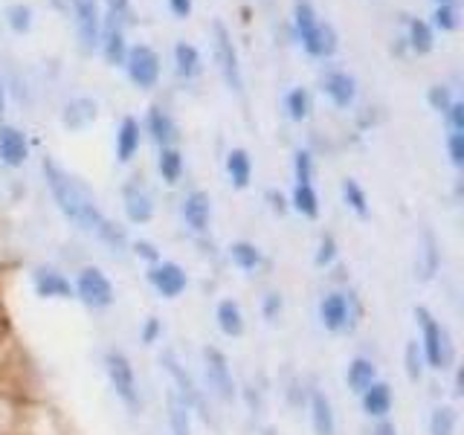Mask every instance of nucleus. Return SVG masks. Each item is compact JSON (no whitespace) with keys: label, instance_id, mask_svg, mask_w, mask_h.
<instances>
[{"label":"nucleus","instance_id":"obj_1","mask_svg":"<svg viewBox=\"0 0 464 435\" xmlns=\"http://www.w3.org/2000/svg\"><path fill=\"white\" fill-rule=\"evenodd\" d=\"M44 178H46V186H50V192L55 197L58 209L64 213V218L73 221L79 230L96 235L99 241L113 247V250H122V247H125V232L102 213L99 204H96V197L90 195V189L85 183H79L73 174H67L53 160H44Z\"/></svg>","mask_w":464,"mask_h":435},{"label":"nucleus","instance_id":"obj_2","mask_svg":"<svg viewBox=\"0 0 464 435\" xmlns=\"http://www.w3.org/2000/svg\"><path fill=\"white\" fill-rule=\"evenodd\" d=\"M415 320L421 322V343H418V346H421L424 363H427V366H433V369H447L450 357H452L447 328H441L427 308H418Z\"/></svg>","mask_w":464,"mask_h":435},{"label":"nucleus","instance_id":"obj_3","mask_svg":"<svg viewBox=\"0 0 464 435\" xmlns=\"http://www.w3.org/2000/svg\"><path fill=\"white\" fill-rule=\"evenodd\" d=\"M104 369H108V378H111V386L116 397L128 406V409H139V383H137V374H134V366L131 360H128L122 351H108L104 355Z\"/></svg>","mask_w":464,"mask_h":435},{"label":"nucleus","instance_id":"obj_4","mask_svg":"<svg viewBox=\"0 0 464 435\" xmlns=\"http://www.w3.org/2000/svg\"><path fill=\"white\" fill-rule=\"evenodd\" d=\"M76 297L87 305V308H111L116 299V290L111 279L102 273L99 267H85L76 279Z\"/></svg>","mask_w":464,"mask_h":435},{"label":"nucleus","instance_id":"obj_5","mask_svg":"<svg viewBox=\"0 0 464 435\" xmlns=\"http://www.w3.org/2000/svg\"><path fill=\"white\" fill-rule=\"evenodd\" d=\"M203 363H206V383L220 401H232L236 397V383H232V372H229V360L220 348L206 346L203 348Z\"/></svg>","mask_w":464,"mask_h":435},{"label":"nucleus","instance_id":"obj_6","mask_svg":"<svg viewBox=\"0 0 464 435\" xmlns=\"http://www.w3.org/2000/svg\"><path fill=\"white\" fill-rule=\"evenodd\" d=\"M160 363H162V369L169 372V378H171L174 383H178V395L183 397V401L189 404V406H195L197 413H201L203 418H209V413H206V401H203V392L195 386L192 374L180 366L178 355H174V351H169V348H166V351H162V355H160Z\"/></svg>","mask_w":464,"mask_h":435},{"label":"nucleus","instance_id":"obj_7","mask_svg":"<svg viewBox=\"0 0 464 435\" xmlns=\"http://www.w3.org/2000/svg\"><path fill=\"white\" fill-rule=\"evenodd\" d=\"M128 64V76L137 88H154L160 79V58L157 53L145 44H137L131 53L125 55Z\"/></svg>","mask_w":464,"mask_h":435},{"label":"nucleus","instance_id":"obj_8","mask_svg":"<svg viewBox=\"0 0 464 435\" xmlns=\"http://www.w3.org/2000/svg\"><path fill=\"white\" fill-rule=\"evenodd\" d=\"M354 299L345 297V293H328L319 302V320L328 331H345V328H354Z\"/></svg>","mask_w":464,"mask_h":435},{"label":"nucleus","instance_id":"obj_9","mask_svg":"<svg viewBox=\"0 0 464 435\" xmlns=\"http://www.w3.org/2000/svg\"><path fill=\"white\" fill-rule=\"evenodd\" d=\"M148 281L154 285V290L160 297L166 299H178L180 293L189 285V279H186V270L174 262H157L154 267L148 270Z\"/></svg>","mask_w":464,"mask_h":435},{"label":"nucleus","instance_id":"obj_10","mask_svg":"<svg viewBox=\"0 0 464 435\" xmlns=\"http://www.w3.org/2000/svg\"><path fill=\"white\" fill-rule=\"evenodd\" d=\"M215 53H218V64L224 70V79L232 90H241V70H238V55L236 46L229 41V32L224 23H215Z\"/></svg>","mask_w":464,"mask_h":435},{"label":"nucleus","instance_id":"obj_11","mask_svg":"<svg viewBox=\"0 0 464 435\" xmlns=\"http://www.w3.org/2000/svg\"><path fill=\"white\" fill-rule=\"evenodd\" d=\"M76 9V27H79V41L85 50H93L99 44V6L96 0H73Z\"/></svg>","mask_w":464,"mask_h":435},{"label":"nucleus","instance_id":"obj_12","mask_svg":"<svg viewBox=\"0 0 464 435\" xmlns=\"http://www.w3.org/2000/svg\"><path fill=\"white\" fill-rule=\"evenodd\" d=\"M32 281H35V290H38V297H44V299H73L76 297V290H73V285H70V279H64L53 267L35 270Z\"/></svg>","mask_w":464,"mask_h":435},{"label":"nucleus","instance_id":"obj_13","mask_svg":"<svg viewBox=\"0 0 464 435\" xmlns=\"http://www.w3.org/2000/svg\"><path fill=\"white\" fill-rule=\"evenodd\" d=\"M29 148H27V139L18 131V128L12 125H4L0 128V160L6 163V166H23V160H27Z\"/></svg>","mask_w":464,"mask_h":435},{"label":"nucleus","instance_id":"obj_14","mask_svg":"<svg viewBox=\"0 0 464 435\" xmlns=\"http://www.w3.org/2000/svg\"><path fill=\"white\" fill-rule=\"evenodd\" d=\"M209 215H212V204H209V195L192 192L183 201V218H186V223H189V230L203 232L209 227Z\"/></svg>","mask_w":464,"mask_h":435},{"label":"nucleus","instance_id":"obj_15","mask_svg":"<svg viewBox=\"0 0 464 435\" xmlns=\"http://www.w3.org/2000/svg\"><path fill=\"white\" fill-rule=\"evenodd\" d=\"M311 424L317 435H334L336 432V418L334 406L322 392H311Z\"/></svg>","mask_w":464,"mask_h":435},{"label":"nucleus","instance_id":"obj_16","mask_svg":"<svg viewBox=\"0 0 464 435\" xmlns=\"http://www.w3.org/2000/svg\"><path fill=\"white\" fill-rule=\"evenodd\" d=\"M125 215L134 223H148L151 215H154V204H151L148 192L139 189L137 183L125 186Z\"/></svg>","mask_w":464,"mask_h":435},{"label":"nucleus","instance_id":"obj_17","mask_svg":"<svg viewBox=\"0 0 464 435\" xmlns=\"http://www.w3.org/2000/svg\"><path fill=\"white\" fill-rule=\"evenodd\" d=\"M363 409L371 418H386L392 409V389L383 381H375L363 392Z\"/></svg>","mask_w":464,"mask_h":435},{"label":"nucleus","instance_id":"obj_18","mask_svg":"<svg viewBox=\"0 0 464 435\" xmlns=\"http://www.w3.org/2000/svg\"><path fill=\"white\" fill-rule=\"evenodd\" d=\"M325 93H328L336 108H348V105L354 102V93H357L354 79L348 73H331L328 79H325Z\"/></svg>","mask_w":464,"mask_h":435},{"label":"nucleus","instance_id":"obj_19","mask_svg":"<svg viewBox=\"0 0 464 435\" xmlns=\"http://www.w3.org/2000/svg\"><path fill=\"white\" fill-rule=\"evenodd\" d=\"M348 386L357 392V395H363L371 383L377 381V369H375V363L366 360V357H354L352 363H348Z\"/></svg>","mask_w":464,"mask_h":435},{"label":"nucleus","instance_id":"obj_20","mask_svg":"<svg viewBox=\"0 0 464 435\" xmlns=\"http://www.w3.org/2000/svg\"><path fill=\"white\" fill-rule=\"evenodd\" d=\"M215 320H218V328H220V331H224L227 337H241V334H244V314H241V308H238V302H232V299L218 302Z\"/></svg>","mask_w":464,"mask_h":435},{"label":"nucleus","instance_id":"obj_21","mask_svg":"<svg viewBox=\"0 0 464 435\" xmlns=\"http://www.w3.org/2000/svg\"><path fill=\"white\" fill-rule=\"evenodd\" d=\"M93 120H96V102L90 99H76L64 108V125L70 131H81V128H87Z\"/></svg>","mask_w":464,"mask_h":435},{"label":"nucleus","instance_id":"obj_22","mask_svg":"<svg viewBox=\"0 0 464 435\" xmlns=\"http://www.w3.org/2000/svg\"><path fill=\"white\" fill-rule=\"evenodd\" d=\"M137 148H139V125H137V120L128 116V120H122V125H120V134H116V157L128 163L137 155Z\"/></svg>","mask_w":464,"mask_h":435},{"label":"nucleus","instance_id":"obj_23","mask_svg":"<svg viewBox=\"0 0 464 435\" xmlns=\"http://www.w3.org/2000/svg\"><path fill=\"white\" fill-rule=\"evenodd\" d=\"M227 171H229V180L236 189H247L250 183V174H253V163H250V155L244 148H236L229 151L227 157Z\"/></svg>","mask_w":464,"mask_h":435},{"label":"nucleus","instance_id":"obj_24","mask_svg":"<svg viewBox=\"0 0 464 435\" xmlns=\"http://www.w3.org/2000/svg\"><path fill=\"white\" fill-rule=\"evenodd\" d=\"M302 44H305V50L311 55H331L336 50V35H334V29L328 27V23H317V29H313L311 35H305Z\"/></svg>","mask_w":464,"mask_h":435},{"label":"nucleus","instance_id":"obj_25","mask_svg":"<svg viewBox=\"0 0 464 435\" xmlns=\"http://www.w3.org/2000/svg\"><path fill=\"white\" fill-rule=\"evenodd\" d=\"M125 55V35L116 27V15H111L108 32H104V58H108V64H122Z\"/></svg>","mask_w":464,"mask_h":435},{"label":"nucleus","instance_id":"obj_26","mask_svg":"<svg viewBox=\"0 0 464 435\" xmlns=\"http://www.w3.org/2000/svg\"><path fill=\"white\" fill-rule=\"evenodd\" d=\"M169 421H171L174 435H192L189 404H186L178 392H171V395H169Z\"/></svg>","mask_w":464,"mask_h":435},{"label":"nucleus","instance_id":"obj_27","mask_svg":"<svg viewBox=\"0 0 464 435\" xmlns=\"http://www.w3.org/2000/svg\"><path fill=\"white\" fill-rule=\"evenodd\" d=\"M148 131H151V137H154L162 148H169V143L174 139V122L169 120V113L162 108H151V113H148Z\"/></svg>","mask_w":464,"mask_h":435},{"label":"nucleus","instance_id":"obj_28","mask_svg":"<svg viewBox=\"0 0 464 435\" xmlns=\"http://www.w3.org/2000/svg\"><path fill=\"white\" fill-rule=\"evenodd\" d=\"M294 209L305 215V218H317L319 215V197H317V192H313L311 183H296V189H294Z\"/></svg>","mask_w":464,"mask_h":435},{"label":"nucleus","instance_id":"obj_29","mask_svg":"<svg viewBox=\"0 0 464 435\" xmlns=\"http://www.w3.org/2000/svg\"><path fill=\"white\" fill-rule=\"evenodd\" d=\"M229 258L236 262V267L241 270H255L261 264V253H259V247L250 244V241H236L229 247Z\"/></svg>","mask_w":464,"mask_h":435},{"label":"nucleus","instance_id":"obj_30","mask_svg":"<svg viewBox=\"0 0 464 435\" xmlns=\"http://www.w3.org/2000/svg\"><path fill=\"white\" fill-rule=\"evenodd\" d=\"M174 58H178V70L180 76H197V70H201V55H197V50L192 44L180 41L178 46H174Z\"/></svg>","mask_w":464,"mask_h":435},{"label":"nucleus","instance_id":"obj_31","mask_svg":"<svg viewBox=\"0 0 464 435\" xmlns=\"http://www.w3.org/2000/svg\"><path fill=\"white\" fill-rule=\"evenodd\" d=\"M160 174L166 183H178L183 174V157L178 148H162L160 151Z\"/></svg>","mask_w":464,"mask_h":435},{"label":"nucleus","instance_id":"obj_32","mask_svg":"<svg viewBox=\"0 0 464 435\" xmlns=\"http://www.w3.org/2000/svg\"><path fill=\"white\" fill-rule=\"evenodd\" d=\"M456 409L452 406H438L433 409V418H429V435H452L456 432Z\"/></svg>","mask_w":464,"mask_h":435},{"label":"nucleus","instance_id":"obj_33","mask_svg":"<svg viewBox=\"0 0 464 435\" xmlns=\"http://www.w3.org/2000/svg\"><path fill=\"white\" fill-rule=\"evenodd\" d=\"M410 44H412V50L415 53H429L433 50V29L427 27L424 21H412L410 23Z\"/></svg>","mask_w":464,"mask_h":435},{"label":"nucleus","instance_id":"obj_34","mask_svg":"<svg viewBox=\"0 0 464 435\" xmlns=\"http://www.w3.org/2000/svg\"><path fill=\"white\" fill-rule=\"evenodd\" d=\"M287 113H290V120H296V122H302L308 116V111H311V99H308V93L302 90V88H296V90H290L287 93Z\"/></svg>","mask_w":464,"mask_h":435},{"label":"nucleus","instance_id":"obj_35","mask_svg":"<svg viewBox=\"0 0 464 435\" xmlns=\"http://www.w3.org/2000/svg\"><path fill=\"white\" fill-rule=\"evenodd\" d=\"M343 197H345V204L352 206L357 215H366V213H369V206H366V192L360 189L357 180H343Z\"/></svg>","mask_w":464,"mask_h":435},{"label":"nucleus","instance_id":"obj_36","mask_svg":"<svg viewBox=\"0 0 464 435\" xmlns=\"http://www.w3.org/2000/svg\"><path fill=\"white\" fill-rule=\"evenodd\" d=\"M294 18H296V29H299V35L302 38H305V35H311L313 29H317V15H313V9H311V4H305V0H299L296 4V9H294Z\"/></svg>","mask_w":464,"mask_h":435},{"label":"nucleus","instance_id":"obj_37","mask_svg":"<svg viewBox=\"0 0 464 435\" xmlns=\"http://www.w3.org/2000/svg\"><path fill=\"white\" fill-rule=\"evenodd\" d=\"M421 372H424V355L418 339H412V343L406 346V374H410V381H421Z\"/></svg>","mask_w":464,"mask_h":435},{"label":"nucleus","instance_id":"obj_38","mask_svg":"<svg viewBox=\"0 0 464 435\" xmlns=\"http://www.w3.org/2000/svg\"><path fill=\"white\" fill-rule=\"evenodd\" d=\"M6 18H9V27L15 29V32H27L32 27V12H29V6H23V4L9 6L6 9Z\"/></svg>","mask_w":464,"mask_h":435},{"label":"nucleus","instance_id":"obj_39","mask_svg":"<svg viewBox=\"0 0 464 435\" xmlns=\"http://www.w3.org/2000/svg\"><path fill=\"white\" fill-rule=\"evenodd\" d=\"M427 99H429V105H433V111H441V113H447L450 105H452V96H450V88H447V85L429 88Z\"/></svg>","mask_w":464,"mask_h":435},{"label":"nucleus","instance_id":"obj_40","mask_svg":"<svg viewBox=\"0 0 464 435\" xmlns=\"http://www.w3.org/2000/svg\"><path fill=\"white\" fill-rule=\"evenodd\" d=\"M435 27L438 29H444V32H452L459 27V15H456V9H452L450 4H441L438 9H435Z\"/></svg>","mask_w":464,"mask_h":435},{"label":"nucleus","instance_id":"obj_41","mask_svg":"<svg viewBox=\"0 0 464 435\" xmlns=\"http://www.w3.org/2000/svg\"><path fill=\"white\" fill-rule=\"evenodd\" d=\"M294 171H296V183H311V174H313V157H311V151H296Z\"/></svg>","mask_w":464,"mask_h":435},{"label":"nucleus","instance_id":"obj_42","mask_svg":"<svg viewBox=\"0 0 464 435\" xmlns=\"http://www.w3.org/2000/svg\"><path fill=\"white\" fill-rule=\"evenodd\" d=\"M334 255H336V241H334V235H325V238L319 241L317 264H319V267H328V264L334 262Z\"/></svg>","mask_w":464,"mask_h":435},{"label":"nucleus","instance_id":"obj_43","mask_svg":"<svg viewBox=\"0 0 464 435\" xmlns=\"http://www.w3.org/2000/svg\"><path fill=\"white\" fill-rule=\"evenodd\" d=\"M447 148H450L452 166H464V134H450Z\"/></svg>","mask_w":464,"mask_h":435},{"label":"nucleus","instance_id":"obj_44","mask_svg":"<svg viewBox=\"0 0 464 435\" xmlns=\"http://www.w3.org/2000/svg\"><path fill=\"white\" fill-rule=\"evenodd\" d=\"M424 241H427V250H424V255H427V270H424V279H433V273H435V267H438V253H435V241H433V235H424Z\"/></svg>","mask_w":464,"mask_h":435},{"label":"nucleus","instance_id":"obj_45","mask_svg":"<svg viewBox=\"0 0 464 435\" xmlns=\"http://www.w3.org/2000/svg\"><path fill=\"white\" fill-rule=\"evenodd\" d=\"M450 128H452V134H464V102H452L450 105Z\"/></svg>","mask_w":464,"mask_h":435},{"label":"nucleus","instance_id":"obj_46","mask_svg":"<svg viewBox=\"0 0 464 435\" xmlns=\"http://www.w3.org/2000/svg\"><path fill=\"white\" fill-rule=\"evenodd\" d=\"M261 311H264V316H267L270 322L278 320V314H282V297H278V293H267Z\"/></svg>","mask_w":464,"mask_h":435},{"label":"nucleus","instance_id":"obj_47","mask_svg":"<svg viewBox=\"0 0 464 435\" xmlns=\"http://www.w3.org/2000/svg\"><path fill=\"white\" fill-rule=\"evenodd\" d=\"M160 334H162V325H160V320H157V316H148L145 325H143V343H145V346L157 343Z\"/></svg>","mask_w":464,"mask_h":435},{"label":"nucleus","instance_id":"obj_48","mask_svg":"<svg viewBox=\"0 0 464 435\" xmlns=\"http://www.w3.org/2000/svg\"><path fill=\"white\" fill-rule=\"evenodd\" d=\"M134 250H137V255H143L145 262H151V264H157V262H160L157 247L151 244V241H137V244H134Z\"/></svg>","mask_w":464,"mask_h":435},{"label":"nucleus","instance_id":"obj_49","mask_svg":"<svg viewBox=\"0 0 464 435\" xmlns=\"http://www.w3.org/2000/svg\"><path fill=\"white\" fill-rule=\"evenodd\" d=\"M169 6H171L174 15L189 18V12H192V0H169Z\"/></svg>","mask_w":464,"mask_h":435},{"label":"nucleus","instance_id":"obj_50","mask_svg":"<svg viewBox=\"0 0 464 435\" xmlns=\"http://www.w3.org/2000/svg\"><path fill=\"white\" fill-rule=\"evenodd\" d=\"M125 6H128V0H108V9H111V15H116V18L122 15V12H125Z\"/></svg>","mask_w":464,"mask_h":435},{"label":"nucleus","instance_id":"obj_51","mask_svg":"<svg viewBox=\"0 0 464 435\" xmlns=\"http://www.w3.org/2000/svg\"><path fill=\"white\" fill-rule=\"evenodd\" d=\"M375 435H398V430H394V424H389V421H383V424H377Z\"/></svg>","mask_w":464,"mask_h":435},{"label":"nucleus","instance_id":"obj_52","mask_svg":"<svg viewBox=\"0 0 464 435\" xmlns=\"http://www.w3.org/2000/svg\"><path fill=\"white\" fill-rule=\"evenodd\" d=\"M4 102H6L4 99V85H0V113H4Z\"/></svg>","mask_w":464,"mask_h":435},{"label":"nucleus","instance_id":"obj_53","mask_svg":"<svg viewBox=\"0 0 464 435\" xmlns=\"http://www.w3.org/2000/svg\"><path fill=\"white\" fill-rule=\"evenodd\" d=\"M438 4H450V0H438Z\"/></svg>","mask_w":464,"mask_h":435}]
</instances>
